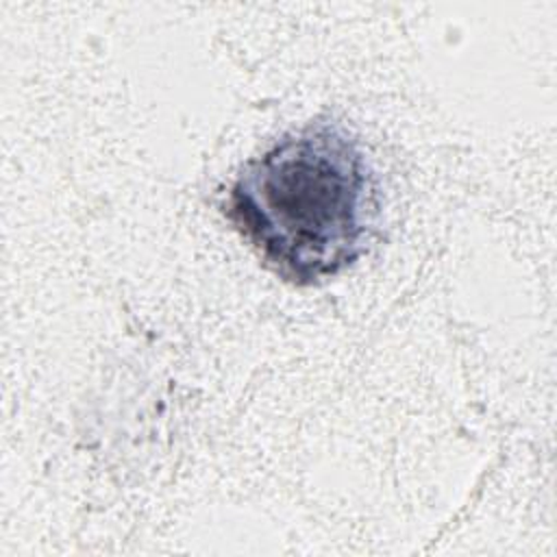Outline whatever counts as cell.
I'll return each instance as SVG.
<instances>
[{
    "mask_svg": "<svg viewBox=\"0 0 557 557\" xmlns=\"http://www.w3.org/2000/svg\"><path fill=\"white\" fill-rule=\"evenodd\" d=\"M381 196L357 135L318 117L248 161L222 202L261 263L296 287L322 285L368 250Z\"/></svg>",
    "mask_w": 557,
    "mask_h": 557,
    "instance_id": "1",
    "label": "cell"
}]
</instances>
